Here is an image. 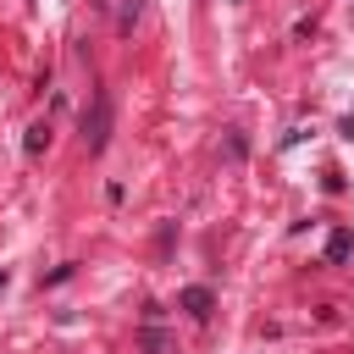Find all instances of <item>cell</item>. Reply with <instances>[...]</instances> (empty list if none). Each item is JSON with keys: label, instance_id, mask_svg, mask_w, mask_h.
<instances>
[{"label": "cell", "instance_id": "cell-1", "mask_svg": "<svg viewBox=\"0 0 354 354\" xmlns=\"http://www.w3.org/2000/svg\"><path fill=\"white\" fill-rule=\"evenodd\" d=\"M105 144H111V94L94 88V100H88V111H83V149L100 155Z\"/></svg>", "mask_w": 354, "mask_h": 354}, {"label": "cell", "instance_id": "cell-5", "mask_svg": "<svg viewBox=\"0 0 354 354\" xmlns=\"http://www.w3.org/2000/svg\"><path fill=\"white\" fill-rule=\"evenodd\" d=\"M0 288H6V271H0Z\"/></svg>", "mask_w": 354, "mask_h": 354}, {"label": "cell", "instance_id": "cell-4", "mask_svg": "<svg viewBox=\"0 0 354 354\" xmlns=\"http://www.w3.org/2000/svg\"><path fill=\"white\" fill-rule=\"evenodd\" d=\"M44 144H50V122H33V127H28V138H22V149H28V155H39Z\"/></svg>", "mask_w": 354, "mask_h": 354}, {"label": "cell", "instance_id": "cell-3", "mask_svg": "<svg viewBox=\"0 0 354 354\" xmlns=\"http://www.w3.org/2000/svg\"><path fill=\"white\" fill-rule=\"evenodd\" d=\"M348 254H354V232H343V227H337V232L326 238V266H343Z\"/></svg>", "mask_w": 354, "mask_h": 354}, {"label": "cell", "instance_id": "cell-2", "mask_svg": "<svg viewBox=\"0 0 354 354\" xmlns=\"http://www.w3.org/2000/svg\"><path fill=\"white\" fill-rule=\"evenodd\" d=\"M177 310H188V315H194V321H205V315H210V310H216V293H210V288H199V282H194V288H183V293H177Z\"/></svg>", "mask_w": 354, "mask_h": 354}]
</instances>
